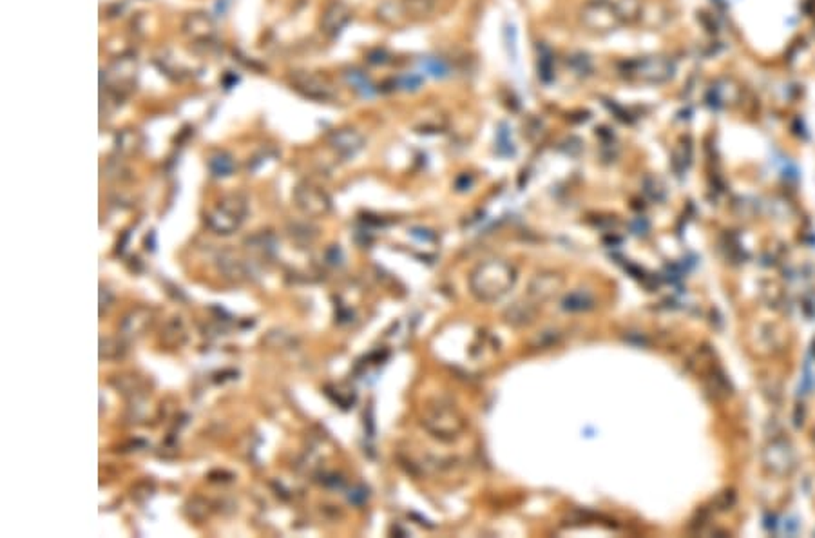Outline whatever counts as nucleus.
<instances>
[{
    "label": "nucleus",
    "instance_id": "obj_1",
    "mask_svg": "<svg viewBox=\"0 0 815 538\" xmlns=\"http://www.w3.org/2000/svg\"><path fill=\"white\" fill-rule=\"evenodd\" d=\"M517 283V269L504 259H488L470 276V291L480 303L501 301Z\"/></svg>",
    "mask_w": 815,
    "mask_h": 538
},
{
    "label": "nucleus",
    "instance_id": "obj_2",
    "mask_svg": "<svg viewBox=\"0 0 815 538\" xmlns=\"http://www.w3.org/2000/svg\"><path fill=\"white\" fill-rule=\"evenodd\" d=\"M422 426L433 439L455 442L466 432V417L448 399H433L422 412Z\"/></svg>",
    "mask_w": 815,
    "mask_h": 538
},
{
    "label": "nucleus",
    "instance_id": "obj_3",
    "mask_svg": "<svg viewBox=\"0 0 815 538\" xmlns=\"http://www.w3.org/2000/svg\"><path fill=\"white\" fill-rule=\"evenodd\" d=\"M292 85L298 89L303 97L312 98V100L328 102L333 100L337 97L336 89L330 82L321 75L308 71H298L292 75Z\"/></svg>",
    "mask_w": 815,
    "mask_h": 538
},
{
    "label": "nucleus",
    "instance_id": "obj_4",
    "mask_svg": "<svg viewBox=\"0 0 815 538\" xmlns=\"http://www.w3.org/2000/svg\"><path fill=\"white\" fill-rule=\"evenodd\" d=\"M294 198L299 209L310 216H324L332 209V202L328 198V194L321 187L308 183V181L295 187Z\"/></svg>",
    "mask_w": 815,
    "mask_h": 538
},
{
    "label": "nucleus",
    "instance_id": "obj_5",
    "mask_svg": "<svg viewBox=\"0 0 815 538\" xmlns=\"http://www.w3.org/2000/svg\"><path fill=\"white\" fill-rule=\"evenodd\" d=\"M245 214V203L238 196L223 200L221 205L209 216L210 227L221 234H231L241 221V216Z\"/></svg>",
    "mask_w": 815,
    "mask_h": 538
},
{
    "label": "nucleus",
    "instance_id": "obj_6",
    "mask_svg": "<svg viewBox=\"0 0 815 538\" xmlns=\"http://www.w3.org/2000/svg\"><path fill=\"white\" fill-rule=\"evenodd\" d=\"M580 22L589 31L594 33H609L616 27L618 15L606 2H591L580 11Z\"/></svg>",
    "mask_w": 815,
    "mask_h": 538
},
{
    "label": "nucleus",
    "instance_id": "obj_7",
    "mask_svg": "<svg viewBox=\"0 0 815 538\" xmlns=\"http://www.w3.org/2000/svg\"><path fill=\"white\" fill-rule=\"evenodd\" d=\"M563 283H565V279H563L560 272L542 270V272H538L531 279L529 288H527V298L538 305L544 303V301H549V299H553L562 291Z\"/></svg>",
    "mask_w": 815,
    "mask_h": 538
},
{
    "label": "nucleus",
    "instance_id": "obj_8",
    "mask_svg": "<svg viewBox=\"0 0 815 538\" xmlns=\"http://www.w3.org/2000/svg\"><path fill=\"white\" fill-rule=\"evenodd\" d=\"M364 145V138L355 129H339L330 136V147L341 156V158H353Z\"/></svg>",
    "mask_w": 815,
    "mask_h": 538
},
{
    "label": "nucleus",
    "instance_id": "obj_9",
    "mask_svg": "<svg viewBox=\"0 0 815 538\" xmlns=\"http://www.w3.org/2000/svg\"><path fill=\"white\" fill-rule=\"evenodd\" d=\"M352 18V11L346 8L343 2H333L326 8L321 18V31L326 37H337L341 31L345 30V25L348 24Z\"/></svg>",
    "mask_w": 815,
    "mask_h": 538
},
{
    "label": "nucleus",
    "instance_id": "obj_10",
    "mask_svg": "<svg viewBox=\"0 0 815 538\" xmlns=\"http://www.w3.org/2000/svg\"><path fill=\"white\" fill-rule=\"evenodd\" d=\"M537 316H538V303H534L531 299H527V301L524 299V301L513 303L511 307L504 312V321L509 326L520 328L534 323Z\"/></svg>",
    "mask_w": 815,
    "mask_h": 538
},
{
    "label": "nucleus",
    "instance_id": "obj_11",
    "mask_svg": "<svg viewBox=\"0 0 815 538\" xmlns=\"http://www.w3.org/2000/svg\"><path fill=\"white\" fill-rule=\"evenodd\" d=\"M377 18L384 25H403L408 18L404 6L400 0H386L377 8Z\"/></svg>",
    "mask_w": 815,
    "mask_h": 538
},
{
    "label": "nucleus",
    "instance_id": "obj_12",
    "mask_svg": "<svg viewBox=\"0 0 815 538\" xmlns=\"http://www.w3.org/2000/svg\"><path fill=\"white\" fill-rule=\"evenodd\" d=\"M183 30H185L187 35L194 38H209L214 33V24L203 13H192V15L185 18Z\"/></svg>",
    "mask_w": 815,
    "mask_h": 538
},
{
    "label": "nucleus",
    "instance_id": "obj_13",
    "mask_svg": "<svg viewBox=\"0 0 815 538\" xmlns=\"http://www.w3.org/2000/svg\"><path fill=\"white\" fill-rule=\"evenodd\" d=\"M562 308L565 312H587L594 308V298L585 291L569 292L562 301Z\"/></svg>",
    "mask_w": 815,
    "mask_h": 538
},
{
    "label": "nucleus",
    "instance_id": "obj_14",
    "mask_svg": "<svg viewBox=\"0 0 815 538\" xmlns=\"http://www.w3.org/2000/svg\"><path fill=\"white\" fill-rule=\"evenodd\" d=\"M404 6L408 17L413 18H424L429 17L435 9V2L433 0H400Z\"/></svg>",
    "mask_w": 815,
    "mask_h": 538
},
{
    "label": "nucleus",
    "instance_id": "obj_15",
    "mask_svg": "<svg viewBox=\"0 0 815 538\" xmlns=\"http://www.w3.org/2000/svg\"><path fill=\"white\" fill-rule=\"evenodd\" d=\"M209 167L210 171H212V174L218 178H225V176H231L232 171H234V161H232L231 156L227 154H216L210 158L209 161Z\"/></svg>",
    "mask_w": 815,
    "mask_h": 538
},
{
    "label": "nucleus",
    "instance_id": "obj_16",
    "mask_svg": "<svg viewBox=\"0 0 815 538\" xmlns=\"http://www.w3.org/2000/svg\"><path fill=\"white\" fill-rule=\"evenodd\" d=\"M346 82H348V84L352 85L355 91H359L362 97H374L375 91H374V87H372L370 80L366 78L364 73L355 71V69H353V71H348L346 73Z\"/></svg>",
    "mask_w": 815,
    "mask_h": 538
},
{
    "label": "nucleus",
    "instance_id": "obj_17",
    "mask_svg": "<svg viewBox=\"0 0 815 538\" xmlns=\"http://www.w3.org/2000/svg\"><path fill=\"white\" fill-rule=\"evenodd\" d=\"M568 66L578 76H587L589 73L593 71V62H591V59L585 53H572L568 59Z\"/></svg>",
    "mask_w": 815,
    "mask_h": 538
},
{
    "label": "nucleus",
    "instance_id": "obj_18",
    "mask_svg": "<svg viewBox=\"0 0 815 538\" xmlns=\"http://www.w3.org/2000/svg\"><path fill=\"white\" fill-rule=\"evenodd\" d=\"M422 68H424L429 75L437 76V78L439 76L442 78V76L448 75V66L439 59H426L424 62H422Z\"/></svg>",
    "mask_w": 815,
    "mask_h": 538
},
{
    "label": "nucleus",
    "instance_id": "obj_19",
    "mask_svg": "<svg viewBox=\"0 0 815 538\" xmlns=\"http://www.w3.org/2000/svg\"><path fill=\"white\" fill-rule=\"evenodd\" d=\"M636 9H638V4H636V0H620V4L616 6V15L618 17H632L636 13Z\"/></svg>",
    "mask_w": 815,
    "mask_h": 538
},
{
    "label": "nucleus",
    "instance_id": "obj_20",
    "mask_svg": "<svg viewBox=\"0 0 815 538\" xmlns=\"http://www.w3.org/2000/svg\"><path fill=\"white\" fill-rule=\"evenodd\" d=\"M420 85V78L419 76H404V78H400V87L404 89H417Z\"/></svg>",
    "mask_w": 815,
    "mask_h": 538
},
{
    "label": "nucleus",
    "instance_id": "obj_21",
    "mask_svg": "<svg viewBox=\"0 0 815 538\" xmlns=\"http://www.w3.org/2000/svg\"><path fill=\"white\" fill-rule=\"evenodd\" d=\"M366 499V489L364 488H359L355 489V491L350 495V502H353V504H361L362 501Z\"/></svg>",
    "mask_w": 815,
    "mask_h": 538
},
{
    "label": "nucleus",
    "instance_id": "obj_22",
    "mask_svg": "<svg viewBox=\"0 0 815 538\" xmlns=\"http://www.w3.org/2000/svg\"><path fill=\"white\" fill-rule=\"evenodd\" d=\"M591 2H606V0H591Z\"/></svg>",
    "mask_w": 815,
    "mask_h": 538
}]
</instances>
